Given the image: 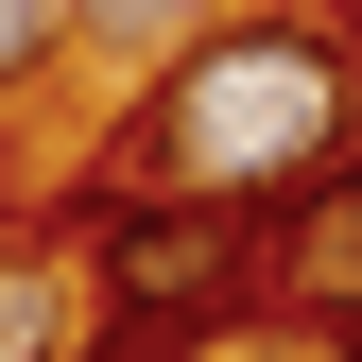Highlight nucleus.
<instances>
[{
	"label": "nucleus",
	"mask_w": 362,
	"mask_h": 362,
	"mask_svg": "<svg viewBox=\"0 0 362 362\" xmlns=\"http://www.w3.org/2000/svg\"><path fill=\"white\" fill-rule=\"evenodd\" d=\"M276 310H362V139L310 173V190H276Z\"/></svg>",
	"instance_id": "7ed1b4c3"
},
{
	"label": "nucleus",
	"mask_w": 362,
	"mask_h": 362,
	"mask_svg": "<svg viewBox=\"0 0 362 362\" xmlns=\"http://www.w3.org/2000/svg\"><path fill=\"white\" fill-rule=\"evenodd\" d=\"M207 18H224V0H69V35H86L104 69H173Z\"/></svg>",
	"instance_id": "20e7f679"
},
{
	"label": "nucleus",
	"mask_w": 362,
	"mask_h": 362,
	"mask_svg": "<svg viewBox=\"0 0 362 362\" xmlns=\"http://www.w3.org/2000/svg\"><path fill=\"white\" fill-rule=\"evenodd\" d=\"M52 52H69V0H0V104H18Z\"/></svg>",
	"instance_id": "423d86ee"
},
{
	"label": "nucleus",
	"mask_w": 362,
	"mask_h": 362,
	"mask_svg": "<svg viewBox=\"0 0 362 362\" xmlns=\"http://www.w3.org/2000/svg\"><path fill=\"white\" fill-rule=\"evenodd\" d=\"M86 293H104L121 345H207L242 310H276V207H224V190H86Z\"/></svg>",
	"instance_id": "f03ea898"
},
{
	"label": "nucleus",
	"mask_w": 362,
	"mask_h": 362,
	"mask_svg": "<svg viewBox=\"0 0 362 362\" xmlns=\"http://www.w3.org/2000/svg\"><path fill=\"white\" fill-rule=\"evenodd\" d=\"M69 362H156V345H121V328H104V345H69Z\"/></svg>",
	"instance_id": "0eeeda50"
},
{
	"label": "nucleus",
	"mask_w": 362,
	"mask_h": 362,
	"mask_svg": "<svg viewBox=\"0 0 362 362\" xmlns=\"http://www.w3.org/2000/svg\"><path fill=\"white\" fill-rule=\"evenodd\" d=\"M345 139H362V52L328 18H207L190 52H173V86L121 104V139H104L86 190H224V207H276Z\"/></svg>",
	"instance_id": "f257e3e1"
},
{
	"label": "nucleus",
	"mask_w": 362,
	"mask_h": 362,
	"mask_svg": "<svg viewBox=\"0 0 362 362\" xmlns=\"http://www.w3.org/2000/svg\"><path fill=\"white\" fill-rule=\"evenodd\" d=\"M328 345H345V362H362V310H328Z\"/></svg>",
	"instance_id": "6e6552de"
},
{
	"label": "nucleus",
	"mask_w": 362,
	"mask_h": 362,
	"mask_svg": "<svg viewBox=\"0 0 362 362\" xmlns=\"http://www.w3.org/2000/svg\"><path fill=\"white\" fill-rule=\"evenodd\" d=\"M0 362H69V259L0 242Z\"/></svg>",
	"instance_id": "39448f33"
}]
</instances>
